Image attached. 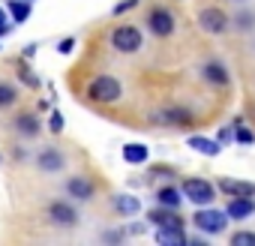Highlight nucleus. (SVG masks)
I'll use <instances>...</instances> for the list:
<instances>
[{
    "label": "nucleus",
    "instance_id": "obj_1",
    "mask_svg": "<svg viewBox=\"0 0 255 246\" xmlns=\"http://www.w3.org/2000/svg\"><path fill=\"white\" fill-rule=\"evenodd\" d=\"M87 99H90V102H99V105L117 102V99H120V81H117L114 75H96V78L87 84Z\"/></svg>",
    "mask_w": 255,
    "mask_h": 246
},
{
    "label": "nucleus",
    "instance_id": "obj_2",
    "mask_svg": "<svg viewBox=\"0 0 255 246\" xmlns=\"http://www.w3.org/2000/svg\"><path fill=\"white\" fill-rule=\"evenodd\" d=\"M111 45L123 54H132V51L141 48V30L132 27V24H120V27L111 30Z\"/></svg>",
    "mask_w": 255,
    "mask_h": 246
},
{
    "label": "nucleus",
    "instance_id": "obj_3",
    "mask_svg": "<svg viewBox=\"0 0 255 246\" xmlns=\"http://www.w3.org/2000/svg\"><path fill=\"white\" fill-rule=\"evenodd\" d=\"M192 225H195V228H201L204 234H219V231H225L228 216H225V210L204 207V210H198V213L192 216Z\"/></svg>",
    "mask_w": 255,
    "mask_h": 246
},
{
    "label": "nucleus",
    "instance_id": "obj_4",
    "mask_svg": "<svg viewBox=\"0 0 255 246\" xmlns=\"http://www.w3.org/2000/svg\"><path fill=\"white\" fill-rule=\"evenodd\" d=\"M180 192H183V198H189L192 204H210L213 198H216V192H213V186L207 183V180H201V177H189V180H183V186H180Z\"/></svg>",
    "mask_w": 255,
    "mask_h": 246
},
{
    "label": "nucleus",
    "instance_id": "obj_5",
    "mask_svg": "<svg viewBox=\"0 0 255 246\" xmlns=\"http://www.w3.org/2000/svg\"><path fill=\"white\" fill-rule=\"evenodd\" d=\"M198 24H201L204 33H222L228 27V15L219 6H204L201 15H198Z\"/></svg>",
    "mask_w": 255,
    "mask_h": 246
},
{
    "label": "nucleus",
    "instance_id": "obj_6",
    "mask_svg": "<svg viewBox=\"0 0 255 246\" xmlns=\"http://www.w3.org/2000/svg\"><path fill=\"white\" fill-rule=\"evenodd\" d=\"M48 219H51L54 225H60V228H72V225L78 222V213H75L72 204L54 201V204H48Z\"/></svg>",
    "mask_w": 255,
    "mask_h": 246
},
{
    "label": "nucleus",
    "instance_id": "obj_7",
    "mask_svg": "<svg viewBox=\"0 0 255 246\" xmlns=\"http://www.w3.org/2000/svg\"><path fill=\"white\" fill-rule=\"evenodd\" d=\"M147 219L156 225V228H183V219L177 216V210L174 207H156V210H150L147 213Z\"/></svg>",
    "mask_w": 255,
    "mask_h": 246
},
{
    "label": "nucleus",
    "instance_id": "obj_8",
    "mask_svg": "<svg viewBox=\"0 0 255 246\" xmlns=\"http://www.w3.org/2000/svg\"><path fill=\"white\" fill-rule=\"evenodd\" d=\"M147 27H150L156 36H168V33L174 30V18H171L168 9H153V12L147 15Z\"/></svg>",
    "mask_w": 255,
    "mask_h": 246
},
{
    "label": "nucleus",
    "instance_id": "obj_9",
    "mask_svg": "<svg viewBox=\"0 0 255 246\" xmlns=\"http://www.w3.org/2000/svg\"><path fill=\"white\" fill-rule=\"evenodd\" d=\"M63 165H66V159H63V153L54 150V147H45V150L36 156V168L45 171V174H54V171H60Z\"/></svg>",
    "mask_w": 255,
    "mask_h": 246
},
{
    "label": "nucleus",
    "instance_id": "obj_10",
    "mask_svg": "<svg viewBox=\"0 0 255 246\" xmlns=\"http://www.w3.org/2000/svg\"><path fill=\"white\" fill-rule=\"evenodd\" d=\"M252 213H255V204H252V198H246V195L231 198L228 207H225V216H228V219H246V216H252Z\"/></svg>",
    "mask_w": 255,
    "mask_h": 246
},
{
    "label": "nucleus",
    "instance_id": "obj_11",
    "mask_svg": "<svg viewBox=\"0 0 255 246\" xmlns=\"http://www.w3.org/2000/svg\"><path fill=\"white\" fill-rule=\"evenodd\" d=\"M219 189H222L225 195H231V198H237V195L252 198V195H255V183H246V180H231V177L219 180Z\"/></svg>",
    "mask_w": 255,
    "mask_h": 246
},
{
    "label": "nucleus",
    "instance_id": "obj_12",
    "mask_svg": "<svg viewBox=\"0 0 255 246\" xmlns=\"http://www.w3.org/2000/svg\"><path fill=\"white\" fill-rule=\"evenodd\" d=\"M204 78H207V84L225 87V84H228V69H225L219 60H207V63H204Z\"/></svg>",
    "mask_w": 255,
    "mask_h": 246
},
{
    "label": "nucleus",
    "instance_id": "obj_13",
    "mask_svg": "<svg viewBox=\"0 0 255 246\" xmlns=\"http://www.w3.org/2000/svg\"><path fill=\"white\" fill-rule=\"evenodd\" d=\"M66 192H69L72 198H78V201H90V198H93V183H90L87 177H72V180L66 183Z\"/></svg>",
    "mask_w": 255,
    "mask_h": 246
},
{
    "label": "nucleus",
    "instance_id": "obj_14",
    "mask_svg": "<svg viewBox=\"0 0 255 246\" xmlns=\"http://www.w3.org/2000/svg\"><path fill=\"white\" fill-rule=\"evenodd\" d=\"M15 129H18L21 135H36V132H39V117L30 114V111H21V114L15 117Z\"/></svg>",
    "mask_w": 255,
    "mask_h": 246
},
{
    "label": "nucleus",
    "instance_id": "obj_15",
    "mask_svg": "<svg viewBox=\"0 0 255 246\" xmlns=\"http://www.w3.org/2000/svg\"><path fill=\"white\" fill-rule=\"evenodd\" d=\"M156 243H162V246H183L186 234H183V228H159L156 231Z\"/></svg>",
    "mask_w": 255,
    "mask_h": 246
},
{
    "label": "nucleus",
    "instance_id": "obj_16",
    "mask_svg": "<svg viewBox=\"0 0 255 246\" xmlns=\"http://www.w3.org/2000/svg\"><path fill=\"white\" fill-rule=\"evenodd\" d=\"M6 9H9V15H12V21L15 24H24L27 18H30V0H9L6 3Z\"/></svg>",
    "mask_w": 255,
    "mask_h": 246
},
{
    "label": "nucleus",
    "instance_id": "obj_17",
    "mask_svg": "<svg viewBox=\"0 0 255 246\" xmlns=\"http://www.w3.org/2000/svg\"><path fill=\"white\" fill-rule=\"evenodd\" d=\"M114 210L123 213V216H132V213L141 210V201L132 198V195H117V198H114Z\"/></svg>",
    "mask_w": 255,
    "mask_h": 246
},
{
    "label": "nucleus",
    "instance_id": "obj_18",
    "mask_svg": "<svg viewBox=\"0 0 255 246\" xmlns=\"http://www.w3.org/2000/svg\"><path fill=\"white\" fill-rule=\"evenodd\" d=\"M162 120H168V123H174V126H192V114L186 111V108H165V114H162Z\"/></svg>",
    "mask_w": 255,
    "mask_h": 246
},
{
    "label": "nucleus",
    "instance_id": "obj_19",
    "mask_svg": "<svg viewBox=\"0 0 255 246\" xmlns=\"http://www.w3.org/2000/svg\"><path fill=\"white\" fill-rule=\"evenodd\" d=\"M156 201L162 204V207H180V201H183V192L180 189H174V186H165V189H159L156 192Z\"/></svg>",
    "mask_w": 255,
    "mask_h": 246
},
{
    "label": "nucleus",
    "instance_id": "obj_20",
    "mask_svg": "<svg viewBox=\"0 0 255 246\" xmlns=\"http://www.w3.org/2000/svg\"><path fill=\"white\" fill-rule=\"evenodd\" d=\"M123 159L129 165H141V162H147V147L144 144H126L123 147Z\"/></svg>",
    "mask_w": 255,
    "mask_h": 246
},
{
    "label": "nucleus",
    "instance_id": "obj_21",
    "mask_svg": "<svg viewBox=\"0 0 255 246\" xmlns=\"http://www.w3.org/2000/svg\"><path fill=\"white\" fill-rule=\"evenodd\" d=\"M189 147H192V150H201L204 156H216V153H219V141H210V138H204V135H192V138H189Z\"/></svg>",
    "mask_w": 255,
    "mask_h": 246
},
{
    "label": "nucleus",
    "instance_id": "obj_22",
    "mask_svg": "<svg viewBox=\"0 0 255 246\" xmlns=\"http://www.w3.org/2000/svg\"><path fill=\"white\" fill-rule=\"evenodd\" d=\"M234 138L243 141V144H252V141H255V135H252L249 129H243V120H240V117L234 120Z\"/></svg>",
    "mask_w": 255,
    "mask_h": 246
},
{
    "label": "nucleus",
    "instance_id": "obj_23",
    "mask_svg": "<svg viewBox=\"0 0 255 246\" xmlns=\"http://www.w3.org/2000/svg\"><path fill=\"white\" fill-rule=\"evenodd\" d=\"M15 87L12 84H0V108H6V105H12L15 102Z\"/></svg>",
    "mask_w": 255,
    "mask_h": 246
},
{
    "label": "nucleus",
    "instance_id": "obj_24",
    "mask_svg": "<svg viewBox=\"0 0 255 246\" xmlns=\"http://www.w3.org/2000/svg\"><path fill=\"white\" fill-rule=\"evenodd\" d=\"M231 246H255V234L252 231H237V234H231Z\"/></svg>",
    "mask_w": 255,
    "mask_h": 246
},
{
    "label": "nucleus",
    "instance_id": "obj_25",
    "mask_svg": "<svg viewBox=\"0 0 255 246\" xmlns=\"http://www.w3.org/2000/svg\"><path fill=\"white\" fill-rule=\"evenodd\" d=\"M18 72H21V81H24L27 87H39V78H36V72H30V69H27L24 63L18 66Z\"/></svg>",
    "mask_w": 255,
    "mask_h": 246
},
{
    "label": "nucleus",
    "instance_id": "obj_26",
    "mask_svg": "<svg viewBox=\"0 0 255 246\" xmlns=\"http://www.w3.org/2000/svg\"><path fill=\"white\" fill-rule=\"evenodd\" d=\"M48 129H51V132H63V114H60V111H54V114L48 117Z\"/></svg>",
    "mask_w": 255,
    "mask_h": 246
},
{
    "label": "nucleus",
    "instance_id": "obj_27",
    "mask_svg": "<svg viewBox=\"0 0 255 246\" xmlns=\"http://www.w3.org/2000/svg\"><path fill=\"white\" fill-rule=\"evenodd\" d=\"M138 6V0H120V3L114 6V15H120V12H129V9H135Z\"/></svg>",
    "mask_w": 255,
    "mask_h": 246
},
{
    "label": "nucleus",
    "instance_id": "obj_28",
    "mask_svg": "<svg viewBox=\"0 0 255 246\" xmlns=\"http://www.w3.org/2000/svg\"><path fill=\"white\" fill-rule=\"evenodd\" d=\"M12 27H9V21H6V15H3V9H0V36H6Z\"/></svg>",
    "mask_w": 255,
    "mask_h": 246
},
{
    "label": "nucleus",
    "instance_id": "obj_29",
    "mask_svg": "<svg viewBox=\"0 0 255 246\" xmlns=\"http://www.w3.org/2000/svg\"><path fill=\"white\" fill-rule=\"evenodd\" d=\"M57 48H60V54H69V51L75 48V39H63V42H60Z\"/></svg>",
    "mask_w": 255,
    "mask_h": 246
},
{
    "label": "nucleus",
    "instance_id": "obj_30",
    "mask_svg": "<svg viewBox=\"0 0 255 246\" xmlns=\"http://www.w3.org/2000/svg\"><path fill=\"white\" fill-rule=\"evenodd\" d=\"M36 51H39V45H33V42H30V45H24V51H21V54H24V57H33Z\"/></svg>",
    "mask_w": 255,
    "mask_h": 246
},
{
    "label": "nucleus",
    "instance_id": "obj_31",
    "mask_svg": "<svg viewBox=\"0 0 255 246\" xmlns=\"http://www.w3.org/2000/svg\"><path fill=\"white\" fill-rule=\"evenodd\" d=\"M30 3H33V0H30Z\"/></svg>",
    "mask_w": 255,
    "mask_h": 246
}]
</instances>
